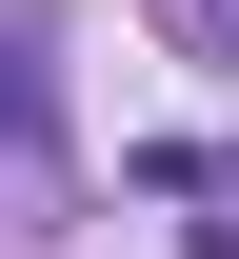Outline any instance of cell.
I'll list each match as a JSON object with an SVG mask.
<instances>
[{"mask_svg": "<svg viewBox=\"0 0 239 259\" xmlns=\"http://www.w3.org/2000/svg\"><path fill=\"white\" fill-rule=\"evenodd\" d=\"M60 120V80H40V40H0V140H40Z\"/></svg>", "mask_w": 239, "mask_h": 259, "instance_id": "obj_1", "label": "cell"}]
</instances>
